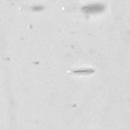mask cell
Segmentation results:
<instances>
[{"mask_svg":"<svg viewBox=\"0 0 130 130\" xmlns=\"http://www.w3.org/2000/svg\"><path fill=\"white\" fill-rule=\"evenodd\" d=\"M101 8H102V6L100 5H89L88 7L84 8V11L89 12V13H95V12H100L101 11H102Z\"/></svg>","mask_w":130,"mask_h":130,"instance_id":"6da1fadb","label":"cell"},{"mask_svg":"<svg viewBox=\"0 0 130 130\" xmlns=\"http://www.w3.org/2000/svg\"><path fill=\"white\" fill-rule=\"evenodd\" d=\"M93 70H77V71H75V73H80V74H88V73H92Z\"/></svg>","mask_w":130,"mask_h":130,"instance_id":"7a4b0ae2","label":"cell"}]
</instances>
